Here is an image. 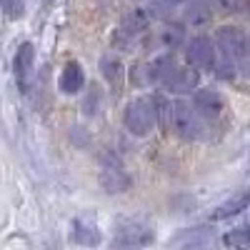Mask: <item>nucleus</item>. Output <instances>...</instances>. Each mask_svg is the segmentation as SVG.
Returning <instances> with one entry per match:
<instances>
[{
	"label": "nucleus",
	"instance_id": "obj_1",
	"mask_svg": "<svg viewBox=\"0 0 250 250\" xmlns=\"http://www.w3.org/2000/svg\"><path fill=\"white\" fill-rule=\"evenodd\" d=\"M123 123H125V128H128L133 135L138 138H145V135H150L153 128H155V105H153V100L150 98H135L128 103V108H125L123 113Z\"/></svg>",
	"mask_w": 250,
	"mask_h": 250
},
{
	"label": "nucleus",
	"instance_id": "obj_2",
	"mask_svg": "<svg viewBox=\"0 0 250 250\" xmlns=\"http://www.w3.org/2000/svg\"><path fill=\"white\" fill-rule=\"evenodd\" d=\"M215 45H218L220 53L230 55V58L238 62V70L250 65V43H248V38H245V33H243L240 28H235V25H223V28H218V33H215Z\"/></svg>",
	"mask_w": 250,
	"mask_h": 250
},
{
	"label": "nucleus",
	"instance_id": "obj_3",
	"mask_svg": "<svg viewBox=\"0 0 250 250\" xmlns=\"http://www.w3.org/2000/svg\"><path fill=\"white\" fill-rule=\"evenodd\" d=\"M170 125L180 140H198L203 135V123L195 108L185 100L170 103Z\"/></svg>",
	"mask_w": 250,
	"mask_h": 250
},
{
	"label": "nucleus",
	"instance_id": "obj_4",
	"mask_svg": "<svg viewBox=\"0 0 250 250\" xmlns=\"http://www.w3.org/2000/svg\"><path fill=\"white\" fill-rule=\"evenodd\" d=\"M215 55H218V45H215V40H210L208 35H193L185 45L188 65H193L198 70H213Z\"/></svg>",
	"mask_w": 250,
	"mask_h": 250
},
{
	"label": "nucleus",
	"instance_id": "obj_5",
	"mask_svg": "<svg viewBox=\"0 0 250 250\" xmlns=\"http://www.w3.org/2000/svg\"><path fill=\"white\" fill-rule=\"evenodd\" d=\"M35 50H33V43H23L15 53V60H13V73H15V80H18V88L20 93H30L33 88V78H35Z\"/></svg>",
	"mask_w": 250,
	"mask_h": 250
},
{
	"label": "nucleus",
	"instance_id": "obj_6",
	"mask_svg": "<svg viewBox=\"0 0 250 250\" xmlns=\"http://www.w3.org/2000/svg\"><path fill=\"white\" fill-rule=\"evenodd\" d=\"M193 108L195 113L203 118V120H218L223 118L225 113V100L218 90L213 88H195V95H193Z\"/></svg>",
	"mask_w": 250,
	"mask_h": 250
},
{
	"label": "nucleus",
	"instance_id": "obj_7",
	"mask_svg": "<svg viewBox=\"0 0 250 250\" xmlns=\"http://www.w3.org/2000/svg\"><path fill=\"white\" fill-rule=\"evenodd\" d=\"M198 83H200L198 68H193V65H185V68L175 65V68L170 70V75L163 80V85L168 88L170 93H175V95H185V93L195 90Z\"/></svg>",
	"mask_w": 250,
	"mask_h": 250
},
{
	"label": "nucleus",
	"instance_id": "obj_8",
	"mask_svg": "<svg viewBox=\"0 0 250 250\" xmlns=\"http://www.w3.org/2000/svg\"><path fill=\"white\" fill-rule=\"evenodd\" d=\"M150 243H153V230L143 223H125L113 240L115 248H120V245L123 248H138V245H150Z\"/></svg>",
	"mask_w": 250,
	"mask_h": 250
},
{
	"label": "nucleus",
	"instance_id": "obj_9",
	"mask_svg": "<svg viewBox=\"0 0 250 250\" xmlns=\"http://www.w3.org/2000/svg\"><path fill=\"white\" fill-rule=\"evenodd\" d=\"M150 25V10L148 8H133L128 15L123 18V23H120V30L118 35L123 38V43L128 45L133 38H138L145 28Z\"/></svg>",
	"mask_w": 250,
	"mask_h": 250
},
{
	"label": "nucleus",
	"instance_id": "obj_10",
	"mask_svg": "<svg viewBox=\"0 0 250 250\" xmlns=\"http://www.w3.org/2000/svg\"><path fill=\"white\" fill-rule=\"evenodd\" d=\"M250 208V190H240L233 198H228L225 203H220L215 210L210 213V220H228V218H235L243 210Z\"/></svg>",
	"mask_w": 250,
	"mask_h": 250
},
{
	"label": "nucleus",
	"instance_id": "obj_11",
	"mask_svg": "<svg viewBox=\"0 0 250 250\" xmlns=\"http://www.w3.org/2000/svg\"><path fill=\"white\" fill-rule=\"evenodd\" d=\"M173 68H175L173 53H160V55H155V58L148 62V65H143L145 80H148V83H160V85H163V80L170 75Z\"/></svg>",
	"mask_w": 250,
	"mask_h": 250
},
{
	"label": "nucleus",
	"instance_id": "obj_12",
	"mask_svg": "<svg viewBox=\"0 0 250 250\" xmlns=\"http://www.w3.org/2000/svg\"><path fill=\"white\" fill-rule=\"evenodd\" d=\"M83 83H85V73H83L80 62L70 60L68 65L62 68V73H60V83H58L60 90L65 95H75V93L83 90Z\"/></svg>",
	"mask_w": 250,
	"mask_h": 250
},
{
	"label": "nucleus",
	"instance_id": "obj_13",
	"mask_svg": "<svg viewBox=\"0 0 250 250\" xmlns=\"http://www.w3.org/2000/svg\"><path fill=\"white\" fill-rule=\"evenodd\" d=\"M210 0H188L185 3V23L188 25H205L208 20L213 18V10H210Z\"/></svg>",
	"mask_w": 250,
	"mask_h": 250
},
{
	"label": "nucleus",
	"instance_id": "obj_14",
	"mask_svg": "<svg viewBox=\"0 0 250 250\" xmlns=\"http://www.w3.org/2000/svg\"><path fill=\"white\" fill-rule=\"evenodd\" d=\"M100 70H103V78H105L110 85H120L123 78H125V68H123V60L118 55H105L100 60Z\"/></svg>",
	"mask_w": 250,
	"mask_h": 250
},
{
	"label": "nucleus",
	"instance_id": "obj_15",
	"mask_svg": "<svg viewBox=\"0 0 250 250\" xmlns=\"http://www.w3.org/2000/svg\"><path fill=\"white\" fill-rule=\"evenodd\" d=\"M158 38H160V43H163L165 50H175V48L183 45V40H185V28L180 23H168L160 30Z\"/></svg>",
	"mask_w": 250,
	"mask_h": 250
},
{
	"label": "nucleus",
	"instance_id": "obj_16",
	"mask_svg": "<svg viewBox=\"0 0 250 250\" xmlns=\"http://www.w3.org/2000/svg\"><path fill=\"white\" fill-rule=\"evenodd\" d=\"M100 185L105 188L108 193H125V190H128V185H130V180H128L125 173L108 168V170H103V175H100Z\"/></svg>",
	"mask_w": 250,
	"mask_h": 250
},
{
	"label": "nucleus",
	"instance_id": "obj_17",
	"mask_svg": "<svg viewBox=\"0 0 250 250\" xmlns=\"http://www.w3.org/2000/svg\"><path fill=\"white\" fill-rule=\"evenodd\" d=\"M223 245L228 248H250V225H238L223 235Z\"/></svg>",
	"mask_w": 250,
	"mask_h": 250
},
{
	"label": "nucleus",
	"instance_id": "obj_18",
	"mask_svg": "<svg viewBox=\"0 0 250 250\" xmlns=\"http://www.w3.org/2000/svg\"><path fill=\"white\" fill-rule=\"evenodd\" d=\"M153 105H155V118L160 125H168L170 123V103L165 100L163 95H155L153 98Z\"/></svg>",
	"mask_w": 250,
	"mask_h": 250
},
{
	"label": "nucleus",
	"instance_id": "obj_19",
	"mask_svg": "<svg viewBox=\"0 0 250 250\" xmlns=\"http://www.w3.org/2000/svg\"><path fill=\"white\" fill-rule=\"evenodd\" d=\"M3 10L10 20H18L25 13V0H3Z\"/></svg>",
	"mask_w": 250,
	"mask_h": 250
},
{
	"label": "nucleus",
	"instance_id": "obj_20",
	"mask_svg": "<svg viewBox=\"0 0 250 250\" xmlns=\"http://www.w3.org/2000/svg\"><path fill=\"white\" fill-rule=\"evenodd\" d=\"M240 3H243V0H210V5H215L223 13H235L240 8Z\"/></svg>",
	"mask_w": 250,
	"mask_h": 250
},
{
	"label": "nucleus",
	"instance_id": "obj_21",
	"mask_svg": "<svg viewBox=\"0 0 250 250\" xmlns=\"http://www.w3.org/2000/svg\"><path fill=\"white\" fill-rule=\"evenodd\" d=\"M163 3H165V5H168V8L173 10V8H178V5H185L188 0H163Z\"/></svg>",
	"mask_w": 250,
	"mask_h": 250
}]
</instances>
